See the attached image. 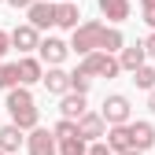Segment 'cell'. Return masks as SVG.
<instances>
[{"label":"cell","instance_id":"cell-30","mask_svg":"<svg viewBox=\"0 0 155 155\" xmlns=\"http://www.w3.org/2000/svg\"><path fill=\"white\" fill-rule=\"evenodd\" d=\"M148 107H151V111H155V89H151V96H148Z\"/></svg>","mask_w":155,"mask_h":155},{"label":"cell","instance_id":"cell-1","mask_svg":"<svg viewBox=\"0 0 155 155\" xmlns=\"http://www.w3.org/2000/svg\"><path fill=\"white\" fill-rule=\"evenodd\" d=\"M8 114H11V122L18 126V129H37V118H41V114H37V104H33V96H30V89H11L8 92Z\"/></svg>","mask_w":155,"mask_h":155},{"label":"cell","instance_id":"cell-11","mask_svg":"<svg viewBox=\"0 0 155 155\" xmlns=\"http://www.w3.org/2000/svg\"><path fill=\"white\" fill-rule=\"evenodd\" d=\"M144 59H148L144 41H140V45H129V48H122V52H118V67H122V70H140V67H144Z\"/></svg>","mask_w":155,"mask_h":155},{"label":"cell","instance_id":"cell-23","mask_svg":"<svg viewBox=\"0 0 155 155\" xmlns=\"http://www.w3.org/2000/svg\"><path fill=\"white\" fill-rule=\"evenodd\" d=\"M59 151H63V155H89V151H85V137H70V140H59Z\"/></svg>","mask_w":155,"mask_h":155},{"label":"cell","instance_id":"cell-12","mask_svg":"<svg viewBox=\"0 0 155 155\" xmlns=\"http://www.w3.org/2000/svg\"><path fill=\"white\" fill-rule=\"evenodd\" d=\"M104 126H107V122H104V114H96V111H89L85 118L78 122V133H81L85 140H100V137H104Z\"/></svg>","mask_w":155,"mask_h":155},{"label":"cell","instance_id":"cell-7","mask_svg":"<svg viewBox=\"0 0 155 155\" xmlns=\"http://www.w3.org/2000/svg\"><path fill=\"white\" fill-rule=\"evenodd\" d=\"M41 59L48 63V67H59L63 59H67V52H70V45L67 41H59V37H48V41H41Z\"/></svg>","mask_w":155,"mask_h":155},{"label":"cell","instance_id":"cell-20","mask_svg":"<svg viewBox=\"0 0 155 155\" xmlns=\"http://www.w3.org/2000/svg\"><path fill=\"white\" fill-rule=\"evenodd\" d=\"M122 48H126V41H122V33H118V30L111 26V30L104 33V45H100V52H107V55H111V52H122Z\"/></svg>","mask_w":155,"mask_h":155},{"label":"cell","instance_id":"cell-17","mask_svg":"<svg viewBox=\"0 0 155 155\" xmlns=\"http://www.w3.org/2000/svg\"><path fill=\"white\" fill-rule=\"evenodd\" d=\"M18 148H22V129L11 122V126H4V129H0V151H4V155H11V151H18Z\"/></svg>","mask_w":155,"mask_h":155},{"label":"cell","instance_id":"cell-21","mask_svg":"<svg viewBox=\"0 0 155 155\" xmlns=\"http://www.w3.org/2000/svg\"><path fill=\"white\" fill-rule=\"evenodd\" d=\"M55 140H70V137H81V133H78V122H67V118H59L55 122Z\"/></svg>","mask_w":155,"mask_h":155},{"label":"cell","instance_id":"cell-3","mask_svg":"<svg viewBox=\"0 0 155 155\" xmlns=\"http://www.w3.org/2000/svg\"><path fill=\"white\" fill-rule=\"evenodd\" d=\"M81 74H89V78H114L122 67H118V59L114 55H107V52H92V55H85L81 59V67H78Z\"/></svg>","mask_w":155,"mask_h":155},{"label":"cell","instance_id":"cell-19","mask_svg":"<svg viewBox=\"0 0 155 155\" xmlns=\"http://www.w3.org/2000/svg\"><path fill=\"white\" fill-rule=\"evenodd\" d=\"M0 89H18V63H0Z\"/></svg>","mask_w":155,"mask_h":155},{"label":"cell","instance_id":"cell-31","mask_svg":"<svg viewBox=\"0 0 155 155\" xmlns=\"http://www.w3.org/2000/svg\"><path fill=\"white\" fill-rule=\"evenodd\" d=\"M122 155H140V151H122Z\"/></svg>","mask_w":155,"mask_h":155},{"label":"cell","instance_id":"cell-8","mask_svg":"<svg viewBox=\"0 0 155 155\" xmlns=\"http://www.w3.org/2000/svg\"><path fill=\"white\" fill-rule=\"evenodd\" d=\"M26 15H30V26H33V30H48V26H55V4L37 0V4H33Z\"/></svg>","mask_w":155,"mask_h":155},{"label":"cell","instance_id":"cell-4","mask_svg":"<svg viewBox=\"0 0 155 155\" xmlns=\"http://www.w3.org/2000/svg\"><path fill=\"white\" fill-rule=\"evenodd\" d=\"M129 100H126V96H118V92H114V96H107V100H104V122L107 126H129Z\"/></svg>","mask_w":155,"mask_h":155},{"label":"cell","instance_id":"cell-6","mask_svg":"<svg viewBox=\"0 0 155 155\" xmlns=\"http://www.w3.org/2000/svg\"><path fill=\"white\" fill-rule=\"evenodd\" d=\"M11 45L18 52H33V48H41V30H33L30 22L26 26H15L11 30Z\"/></svg>","mask_w":155,"mask_h":155},{"label":"cell","instance_id":"cell-13","mask_svg":"<svg viewBox=\"0 0 155 155\" xmlns=\"http://www.w3.org/2000/svg\"><path fill=\"white\" fill-rule=\"evenodd\" d=\"M45 89H48L52 96H67V92H70V74L59 70V67H52V70L45 74Z\"/></svg>","mask_w":155,"mask_h":155},{"label":"cell","instance_id":"cell-5","mask_svg":"<svg viewBox=\"0 0 155 155\" xmlns=\"http://www.w3.org/2000/svg\"><path fill=\"white\" fill-rule=\"evenodd\" d=\"M26 148H30V155H55L59 151V140H55V133H48V129H33L26 137Z\"/></svg>","mask_w":155,"mask_h":155},{"label":"cell","instance_id":"cell-29","mask_svg":"<svg viewBox=\"0 0 155 155\" xmlns=\"http://www.w3.org/2000/svg\"><path fill=\"white\" fill-rule=\"evenodd\" d=\"M8 4H11V8H26V11H30V8L37 4V0H8Z\"/></svg>","mask_w":155,"mask_h":155},{"label":"cell","instance_id":"cell-26","mask_svg":"<svg viewBox=\"0 0 155 155\" xmlns=\"http://www.w3.org/2000/svg\"><path fill=\"white\" fill-rule=\"evenodd\" d=\"M144 52H148V59H155V30L144 37Z\"/></svg>","mask_w":155,"mask_h":155},{"label":"cell","instance_id":"cell-24","mask_svg":"<svg viewBox=\"0 0 155 155\" xmlns=\"http://www.w3.org/2000/svg\"><path fill=\"white\" fill-rule=\"evenodd\" d=\"M89 81H92L89 74H81V70H74V74H70V92H78V96H85V92H89Z\"/></svg>","mask_w":155,"mask_h":155},{"label":"cell","instance_id":"cell-9","mask_svg":"<svg viewBox=\"0 0 155 155\" xmlns=\"http://www.w3.org/2000/svg\"><path fill=\"white\" fill-rule=\"evenodd\" d=\"M59 111H63V118H67V122H81L85 114H89V111H85V96L67 92L63 100H59Z\"/></svg>","mask_w":155,"mask_h":155},{"label":"cell","instance_id":"cell-2","mask_svg":"<svg viewBox=\"0 0 155 155\" xmlns=\"http://www.w3.org/2000/svg\"><path fill=\"white\" fill-rule=\"evenodd\" d=\"M104 33H107V26L104 22H81L74 30V37H70V48L81 55H92V52H100V45H104Z\"/></svg>","mask_w":155,"mask_h":155},{"label":"cell","instance_id":"cell-10","mask_svg":"<svg viewBox=\"0 0 155 155\" xmlns=\"http://www.w3.org/2000/svg\"><path fill=\"white\" fill-rule=\"evenodd\" d=\"M107 148L111 151H137V148H133V133H129V126H111L107 129Z\"/></svg>","mask_w":155,"mask_h":155},{"label":"cell","instance_id":"cell-15","mask_svg":"<svg viewBox=\"0 0 155 155\" xmlns=\"http://www.w3.org/2000/svg\"><path fill=\"white\" fill-rule=\"evenodd\" d=\"M33 81H45V70H41L37 59L22 55V59H18V85H33Z\"/></svg>","mask_w":155,"mask_h":155},{"label":"cell","instance_id":"cell-22","mask_svg":"<svg viewBox=\"0 0 155 155\" xmlns=\"http://www.w3.org/2000/svg\"><path fill=\"white\" fill-rule=\"evenodd\" d=\"M133 85H137V89H155V70H151V67L133 70Z\"/></svg>","mask_w":155,"mask_h":155},{"label":"cell","instance_id":"cell-25","mask_svg":"<svg viewBox=\"0 0 155 155\" xmlns=\"http://www.w3.org/2000/svg\"><path fill=\"white\" fill-rule=\"evenodd\" d=\"M140 8H144V22L155 30V0H140Z\"/></svg>","mask_w":155,"mask_h":155},{"label":"cell","instance_id":"cell-34","mask_svg":"<svg viewBox=\"0 0 155 155\" xmlns=\"http://www.w3.org/2000/svg\"><path fill=\"white\" fill-rule=\"evenodd\" d=\"M0 155H4V151H0Z\"/></svg>","mask_w":155,"mask_h":155},{"label":"cell","instance_id":"cell-18","mask_svg":"<svg viewBox=\"0 0 155 155\" xmlns=\"http://www.w3.org/2000/svg\"><path fill=\"white\" fill-rule=\"evenodd\" d=\"M78 18H81L78 4H55V26H63V30H78Z\"/></svg>","mask_w":155,"mask_h":155},{"label":"cell","instance_id":"cell-27","mask_svg":"<svg viewBox=\"0 0 155 155\" xmlns=\"http://www.w3.org/2000/svg\"><path fill=\"white\" fill-rule=\"evenodd\" d=\"M11 48V33H4V30H0V59H4V52Z\"/></svg>","mask_w":155,"mask_h":155},{"label":"cell","instance_id":"cell-14","mask_svg":"<svg viewBox=\"0 0 155 155\" xmlns=\"http://www.w3.org/2000/svg\"><path fill=\"white\" fill-rule=\"evenodd\" d=\"M129 133H133V148L137 151H144V148L155 144V126L151 122H129Z\"/></svg>","mask_w":155,"mask_h":155},{"label":"cell","instance_id":"cell-32","mask_svg":"<svg viewBox=\"0 0 155 155\" xmlns=\"http://www.w3.org/2000/svg\"><path fill=\"white\" fill-rule=\"evenodd\" d=\"M63 4H74V0H63Z\"/></svg>","mask_w":155,"mask_h":155},{"label":"cell","instance_id":"cell-16","mask_svg":"<svg viewBox=\"0 0 155 155\" xmlns=\"http://www.w3.org/2000/svg\"><path fill=\"white\" fill-rule=\"evenodd\" d=\"M100 4V15L111 18V22H122V18H129V0H96Z\"/></svg>","mask_w":155,"mask_h":155},{"label":"cell","instance_id":"cell-28","mask_svg":"<svg viewBox=\"0 0 155 155\" xmlns=\"http://www.w3.org/2000/svg\"><path fill=\"white\" fill-rule=\"evenodd\" d=\"M89 155H111V148H107V144H92Z\"/></svg>","mask_w":155,"mask_h":155},{"label":"cell","instance_id":"cell-33","mask_svg":"<svg viewBox=\"0 0 155 155\" xmlns=\"http://www.w3.org/2000/svg\"><path fill=\"white\" fill-rule=\"evenodd\" d=\"M0 4H4V0H0Z\"/></svg>","mask_w":155,"mask_h":155}]
</instances>
